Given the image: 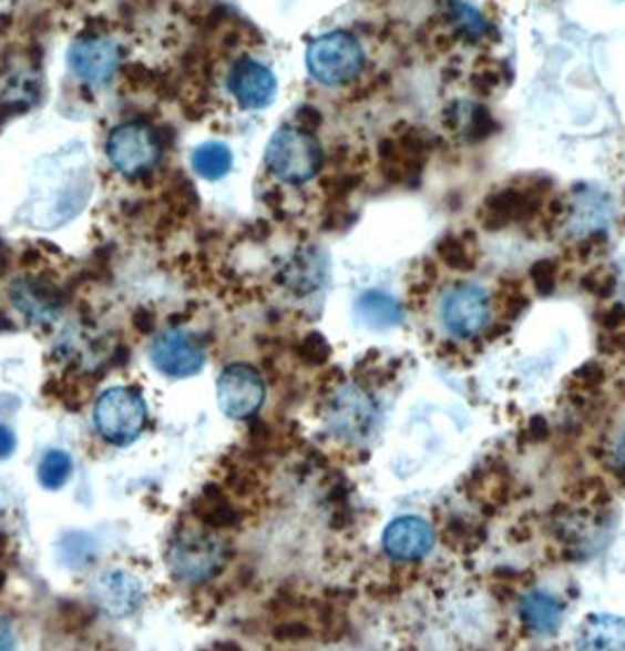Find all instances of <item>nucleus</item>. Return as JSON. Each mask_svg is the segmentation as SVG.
Instances as JSON below:
<instances>
[{
	"mask_svg": "<svg viewBox=\"0 0 625 651\" xmlns=\"http://www.w3.org/2000/svg\"><path fill=\"white\" fill-rule=\"evenodd\" d=\"M490 321V297L480 285L461 283L442 299V323L459 339H471Z\"/></svg>",
	"mask_w": 625,
	"mask_h": 651,
	"instance_id": "9",
	"label": "nucleus"
},
{
	"mask_svg": "<svg viewBox=\"0 0 625 651\" xmlns=\"http://www.w3.org/2000/svg\"><path fill=\"white\" fill-rule=\"evenodd\" d=\"M151 363L163 377L186 379L205 367V350L191 334L170 329L151 346Z\"/></svg>",
	"mask_w": 625,
	"mask_h": 651,
	"instance_id": "11",
	"label": "nucleus"
},
{
	"mask_svg": "<svg viewBox=\"0 0 625 651\" xmlns=\"http://www.w3.org/2000/svg\"><path fill=\"white\" fill-rule=\"evenodd\" d=\"M356 315L372 329H390L402 321V306L386 292H365L356 304Z\"/></svg>",
	"mask_w": 625,
	"mask_h": 651,
	"instance_id": "19",
	"label": "nucleus"
},
{
	"mask_svg": "<svg viewBox=\"0 0 625 651\" xmlns=\"http://www.w3.org/2000/svg\"><path fill=\"white\" fill-rule=\"evenodd\" d=\"M621 323H625V306L623 304H614L607 313H604V325L616 327Z\"/></svg>",
	"mask_w": 625,
	"mask_h": 651,
	"instance_id": "36",
	"label": "nucleus"
},
{
	"mask_svg": "<svg viewBox=\"0 0 625 651\" xmlns=\"http://www.w3.org/2000/svg\"><path fill=\"white\" fill-rule=\"evenodd\" d=\"M78 541H81V535L66 537L60 546V556H64V552H71V558H66L64 564H69L73 569H85V564L90 560L94 562V543L88 539L85 546H78Z\"/></svg>",
	"mask_w": 625,
	"mask_h": 651,
	"instance_id": "26",
	"label": "nucleus"
},
{
	"mask_svg": "<svg viewBox=\"0 0 625 651\" xmlns=\"http://www.w3.org/2000/svg\"><path fill=\"white\" fill-rule=\"evenodd\" d=\"M308 73L318 83L337 88L356 81L365 69V50L348 31H329L318 35L306 50Z\"/></svg>",
	"mask_w": 625,
	"mask_h": 651,
	"instance_id": "3",
	"label": "nucleus"
},
{
	"mask_svg": "<svg viewBox=\"0 0 625 651\" xmlns=\"http://www.w3.org/2000/svg\"><path fill=\"white\" fill-rule=\"evenodd\" d=\"M165 560L172 574L180 581L201 586L222 574L228 560V550L226 543L212 531L203 527H188L172 537Z\"/></svg>",
	"mask_w": 625,
	"mask_h": 651,
	"instance_id": "1",
	"label": "nucleus"
},
{
	"mask_svg": "<svg viewBox=\"0 0 625 651\" xmlns=\"http://www.w3.org/2000/svg\"><path fill=\"white\" fill-rule=\"evenodd\" d=\"M555 275H557V266L553 262H539L532 266V281L539 294H551L555 289Z\"/></svg>",
	"mask_w": 625,
	"mask_h": 651,
	"instance_id": "29",
	"label": "nucleus"
},
{
	"mask_svg": "<svg viewBox=\"0 0 625 651\" xmlns=\"http://www.w3.org/2000/svg\"><path fill=\"white\" fill-rule=\"evenodd\" d=\"M191 165L205 180H222L233 167V153L222 142H207L193 151Z\"/></svg>",
	"mask_w": 625,
	"mask_h": 651,
	"instance_id": "22",
	"label": "nucleus"
},
{
	"mask_svg": "<svg viewBox=\"0 0 625 651\" xmlns=\"http://www.w3.org/2000/svg\"><path fill=\"white\" fill-rule=\"evenodd\" d=\"M90 596L94 607L102 609L111 619H125L140 607L144 598V588L140 579L127 574V571L113 569L92 583Z\"/></svg>",
	"mask_w": 625,
	"mask_h": 651,
	"instance_id": "13",
	"label": "nucleus"
},
{
	"mask_svg": "<svg viewBox=\"0 0 625 651\" xmlns=\"http://www.w3.org/2000/svg\"><path fill=\"white\" fill-rule=\"evenodd\" d=\"M226 83L233 100L247 111H262L270 106L278 92L276 73L252 57H240L233 62Z\"/></svg>",
	"mask_w": 625,
	"mask_h": 651,
	"instance_id": "10",
	"label": "nucleus"
},
{
	"mask_svg": "<svg viewBox=\"0 0 625 651\" xmlns=\"http://www.w3.org/2000/svg\"><path fill=\"white\" fill-rule=\"evenodd\" d=\"M543 189L511 186L492 193L482 205V224L490 231H501L511 224H522L543 207Z\"/></svg>",
	"mask_w": 625,
	"mask_h": 651,
	"instance_id": "12",
	"label": "nucleus"
},
{
	"mask_svg": "<svg viewBox=\"0 0 625 651\" xmlns=\"http://www.w3.org/2000/svg\"><path fill=\"white\" fill-rule=\"evenodd\" d=\"M574 379H576V384L578 386H583V388H597L602 382H604V369L597 365V363H591V365H583L576 374H574Z\"/></svg>",
	"mask_w": 625,
	"mask_h": 651,
	"instance_id": "31",
	"label": "nucleus"
},
{
	"mask_svg": "<svg viewBox=\"0 0 625 651\" xmlns=\"http://www.w3.org/2000/svg\"><path fill=\"white\" fill-rule=\"evenodd\" d=\"M616 459H618V464H621V468H625V438L618 443V447H616Z\"/></svg>",
	"mask_w": 625,
	"mask_h": 651,
	"instance_id": "39",
	"label": "nucleus"
},
{
	"mask_svg": "<svg viewBox=\"0 0 625 651\" xmlns=\"http://www.w3.org/2000/svg\"><path fill=\"white\" fill-rule=\"evenodd\" d=\"M14 447H17L14 433L8 426L0 424V459H8L10 454L14 451Z\"/></svg>",
	"mask_w": 625,
	"mask_h": 651,
	"instance_id": "34",
	"label": "nucleus"
},
{
	"mask_svg": "<svg viewBox=\"0 0 625 651\" xmlns=\"http://www.w3.org/2000/svg\"><path fill=\"white\" fill-rule=\"evenodd\" d=\"M6 586V571H0V590H3Z\"/></svg>",
	"mask_w": 625,
	"mask_h": 651,
	"instance_id": "40",
	"label": "nucleus"
},
{
	"mask_svg": "<svg viewBox=\"0 0 625 651\" xmlns=\"http://www.w3.org/2000/svg\"><path fill=\"white\" fill-rule=\"evenodd\" d=\"M436 543L433 527L423 518L404 516L388 525L383 535V550L396 562H419Z\"/></svg>",
	"mask_w": 625,
	"mask_h": 651,
	"instance_id": "14",
	"label": "nucleus"
},
{
	"mask_svg": "<svg viewBox=\"0 0 625 651\" xmlns=\"http://www.w3.org/2000/svg\"><path fill=\"white\" fill-rule=\"evenodd\" d=\"M193 512H195V518L203 522V527L226 529V527L238 525V512L233 510V506L226 501L224 491L219 487H212V485L207 489H203L198 501L193 503Z\"/></svg>",
	"mask_w": 625,
	"mask_h": 651,
	"instance_id": "21",
	"label": "nucleus"
},
{
	"mask_svg": "<svg viewBox=\"0 0 625 651\" xmlns=\"http://www.w3.org/2000/svg\"><path fill=\"white\" fill-rule=\"evenodd\" d=\"M12 647H14V633H12V625H10L6 619H0V651L12 649Z\"/></svg>",
	"mask_w": 625,
	"mask_h": 651,
	"instance_id": "38",
	"label": "nucleus"
},
{
	"mask_svg": "<svg viewBox=\"0 0 625 651\" xmlns=\"http://www.w3.org/2000/svg\"><path fill=\"white\" fill-rule=\"evenodd\" d=\"M438 256L442 264L457 271H471L478 264L475 245L468 241V235H454V233L444 235V238L438 243Z\"/></svg>",
	"mask_w": 625,
	"mask_h": 651,
	"instance_id": "24",
	"label": "nucleus"
},
{
	"mask_svg": "<svg viewBox=\"0 0 625 651\" xmlns=\"http://www.w3.org/2000/svg\"><path fill=\"white\" fill-rule=\"evenodd\" d=\"M219 409L228 419H249L266 400V386L262 374L252 365H228L217 382Z\"/></svg>",
	"mask_w": 625,
	"mask_h": 651,
	"instance_id": "8",
	"label": "nucleus"
},
{
	"mask_svg": "<svg viewBox=\"0 0 625 651\" xmlns=\"http://www.w3.org/2000/svg\"><path fill=\"white\" fill-rule=\"evenodd\" d=\"M549 433H551V428H549V424H545L543 417H534L532 419V424H530V436H532V440L541 443V440H545V436H549Z\"/></svg>",
	"mask_w": 625,
	"mask_h": 651,
	"instance_id": "37",
	"label": "nucleus"
},
{
	"mask_svg": "<svg viewBox=\"0 0 625 651\" xmlns=\"http://www.w3.org/2000/svg\"><path fill=\"white\" fill-rule=\"evenodd\" d=\"M123 62L121 45L113 38L88 33L75 38L69 50L71 71L81 78L90 88H102L111 83L115 73H119Z\"/></svg>",
	"mask_w": 625,
	"mask_h": 651,
	"instance_id": "7",
	"label": "nucleus"
},
{
	"mask_svg": "<svg viewBox=\"0 0 625 651\" xmlns=\"http://www.w3.org/2000/svg\"><path fill=\"white\" fill-rule=\"evenodd\" d=\"M520 619L536 635H555L562 623V604L541 590H532L520 600Z\"/></svg>",
	"mask_w": 625,
	"mask_h": 651,
	"instance_id": "17",
	"label": "nucleus"
},
{
	"mask_svg": "<svg viewBox=\"0 0 625 651\" xmlns=\"http://www.w3.org/2000/svg\"><path fill=\"white\" fill-rule=\"evenodd\" d=\"M444 115V123L454 132L465 134L471 142L486 140L496 128L492 113L478 104H454Z\"/></svg>",
	"mask_w": 625,
	"mask_h": 651,
	"instance_id": "20",
	"label": "nucleus"
},
{
	"mask_svg": "<svg viewBox=\"0 0 625 651\" xmlns=\"http://www.w3.org/2000/svg\"><path fill=\"white\" fill-rule=\"evenodd\" d=\"M134 327H136V332H142V334H148L151 329H153V313L148 311V308H140V311H134Z\"/></svg>",
	"mask_w": 625,
	"mask_h": 651,
	"instance_id": "35",
	"label": "nucleus"
},
{
	"mask_svg": "<svg viewBox=\"0 0 625 651\" xmlns=\"http://www.w3.org/2000/svg\"><path fill=\"white\" fill-rule=\"evenodd\" d=\"M524 308H526V297L520 292V287H511V285L503 287V292H501V313L505 315V318L515 321Z\"/></svg>",
	"mask_w": 625,
	"mask_h": 651,
	"instance_id": "30",
	"label": "nucleus"
},
{
	"mask_svg": "<svg viewBox=\"0 0 625 651\" xmlns=\"http://www.w3.org/2000/svg\"><path fill=\"white\" fill-rule=\"evenodd\" d=\"M148 421V409L144 398L134 388H111L96 400L94 424L104 440L125 447L142 436Z\"/></svg>",
	"mask_w": 625,
	"mask_h": 651,
	"instance_id": "5",
	"label": "nucleus"
},
{
	"mask_svg": "<svg viewBox=\"0 0 625 651\" xmlns=\"http://www.w3.org/2000/svg\"><path fill=\"white\" fill-rule=\"evenodd\" d=\"M325 419L335 436L350 443H360L375 433L379 409L377 403L369 398L362 388L341 386L335 396L329 398Z\"/></svg>",
	"mask_w": 625,
	"mask_h": 651,
	"instance_id": "6",
	"label": "nucleus"
},
{
	"mask_svg": "<svg viewBox=\"0 0 625 651\" xmlns=\"http://www.w3.org/2000/svg\"><path fill=\"white\" fill-rule=\"evenodd\" d=\"M12 304L24 313V318L38 325H48L60 313L64 297L43 275H27L10 285Z\"/></svg>",
	"mask_w": 625,
	"mask_h": 651,
	"instance_id": "15",
	"label": "nucleus"
},
{
	"mask_svg": "<svg viewBox=\"0 0 625 651\" xmlns=\"http://www.w3.org/2000/svg\"><path fill=\"white\" fill-rule=\"evenodd\" d=\"M106 155L115 172L130 176V180H136V176L148 174L161 163V134L142 121L123 123L111 130L106 140Z\"/></svg>",
	"mask_w": 625,
	"mask_h": 651,
	"instance_id": "4",
	"label": "nucleus"
},
{
	"mask_svg": "<svg viewBox=\"0 0 625 651\" xmlns=\"http://www.w3.org/2000/svg\"><path fill=\"white\" fill-rule=\"evenodd\" d=\"M578 649H621L625 651V619L593 614L585 619L576 635Z\"/></svg>",
	"mask_w": 625,
	"mask_h": 651,
	"instance_id": "18",
	"label": "nucleus"
},
{
	"mask_svg": "<svg viewBox=\"0 0 625 651\" xmlns=\"http://www.w3.org/2000/svg\"><path fill=\"white\" fill-rule=\"evenodd\" d=\"M297 121H299L297 128H301V130H306V132H312L316 128H320L322 118H320V111H316L312 106H304V109H299V113H297Z\"/></svg>",
	"mask_w": 625,
	"mask_h": 651,
	"instance_id": "33",
	"label": "nucleus"
},
{
	"mask_svg": "<svg viewBox=\"0 0 625 651\" xmlns=\"http://www.w3.org/2000/svg\"><path fill=\"white\" fill-rule=\"evenodd\" d=\"M273 635H276V640H280V642H295V640L308 638L310 633H308V628L301 623H283L280 628H276V633Z\"/></svg>",
	"mask_w": 625,
	"mask_h": 651,
	"instance_id": "32",
	"label": "nucleus"
},
{
	"mask_svg": "<svg viewBox=\"0 0 625 651\" xmlns=\"http://www.w3.org/2000/svg\"><path fill=\"white\" fill-rule=\"evenodd\" d=\"M297 355L308 365H322L329 358V346L320 334H308V337L297 346Z\"/></svg>",
	"mask_w": 625,
	"mask_h": 651,
	"instance_id": "28",
	"label": "nucleus"
},
{
	"mask_svg": "<svg viewBox=\"0 0 625 651\" xmlns=\"http://www.w3.org/2000/svg\"><path fill=\"white\" fill-rule=\"evenodd\" d=\"M325 153L316 136L301 128H280L266 146V165L280 182L299 186L316 180Z\"/></svg>",
	"mask_w": 625,
	"mask_h": 651,
	"instance_id": "2",
	"label": "nucleus"
},
{
	"mask_svg": "<svg viewBox=\"0 0 625 651\" xmlns=\"http://www.w3.org/2000/svg\"><path fill=\"white\" fill-rule=\"evenodd\" d=\"M583 289L591 292L593 297H597V299H607V297H612L614 289H616V275L612 271H607V268L591 271L583 278Z\"/></svg>",
	"mask_w": 625,
	"mask_h": 651,
	"instance_id": "27",
	"label": "nucleus"
},
{
	"mask_svg": "<svg viewBox=\"0 0 625 651\" xmlns=\"http://www.w3.org/2000/svg\"><path fill=\"white\" fill-rule=\"evenodd\" d=\"M449 22L454 24V35L465 38L468 43H475L490 33L486 19L471 3H465V0H452L449 3Z\"/></svg>",
	"mask_w": 625,
	"mask_h": 651,
	"instance_id": "23",
	"label": "nucleus"
},
{
	"mask_svg": "<svg viewBox=\"0 0 625 651\" xmlns=\"http://www.w3.org/2000/svg\"><path fill=\"white\" fill-rule=\"evenodd\" d=\"M71 470H73V461L69 454L62 449H50L41 459V464H38V482L50 491H57L69 482Z\"/></svg>",
	"mask_w": 625,
	"mask_h": 651,
	"instance_id": "25",
	"label": "nucleus"
},
{
	"mask_svg": "<svg viewBox=\"0 0 625 651\" xmlns=\"http://www.w3.org/2000/svg\"><path fill=\"white\" fill-rule=\"evenodd\" d=\"M278 281L299 297L318 292L327 283V256L312 247L299 250L285 262Z\"/></svg>",
	"mask_w": 625,
	"mask_h": 651,
	"instance_id": "16",
	"label": "nucleus"
}]
</instances>
